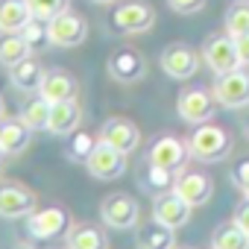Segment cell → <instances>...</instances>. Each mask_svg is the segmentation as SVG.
I'll use <instances>...</instances> for the list:
<instances>
[{
	"mask_svg": "<svg viewBox=\"0 0 249 249\" xmlns=\"http://www.w3.org/2000/svg\"><path fill=\"white\" fill-rule=\"evenodd\" d=\"M231 135L217 126V123H199V126L191 132L188 138V150H191V159L194 161H202V164H214V161H223L229 153H231Z\"/></svg>",
	"mask_w": 249,
	"mask_h": 249,
	"instance_id": "6da1fadb",
	"label": "cell"
},
{
	"mask_svg": "<svg viewBox=\"0 0 249 249\" xmlns=\"http://www.w3.org/2000/svg\"><path fill=\"white\" fill-rule=\"evenodd\" d=\"M211 94L217 106L223 108H246L249 106V71L234 68L229 73H217Z\"/></svg>",
	"mask_w": 249,
	"mask_h": 249,
	"instance_id": "7a4b0ae2",
	"label": "cell"
},
{
	"mask_svg": "<svg viewBox=\"0 0 249 249\" xmlns=\"http://www.w3.org/2000/svg\"><path fill=\"white\" fill-rule=\"evenodd\" d=\"M156 24V9L144 0H132V3H120L111 12V30L120 36H138L153 30Z\"/></svg>",
	"mask_w": 249,
	"mask_h": 249,
	"instance_id": "3957f363",
	"label": "cell"
},
{
	"mask_svg": "<svg viewBox=\"0 0 249 249\" xmlns=\"http://www.w3.org/2000/svg\"><path fill=\"white\" fill-rule=\"evenodd\" d=\"M100 217L114 231H129L141 220V208L129 194H111L100 202Z\"/></svg>",
	"mask_w": 249,
	"mask_h": 249,
	"instance_id": "277c9868",
	"label": "cell"
},
{
	"mask_svg": "<svg viewBox=\"0 0 249 249\" xmlns=\"http://www.w3.org/2000/svg\"><path fill=\"white\" fill-rule=\"evenodd\" d=\"M68 231H71V214L65 208H59V205L33 211L27 217V234L33 240H56V237H62Z\"/></svg>",
	"mask_w": 249,
	"mask_h": 249,
	"instance_id": "5b68a950",
	"label": "cell"
},
{
	"mask_svg": "<svg viewBox=\"0 0 249 249\" xmlns=\"http://www.w3.org/2000/svg\"><path fill=\"white\" fill-rule=\"evenodd\" d=\"M214 94L208 88H188L176 97V111L185 123H194V126H199V123H208L214 117Z\"/></svg>",
	"mask_w": 249,
	"mask_h": 249,
	"instance_id": "8992f818",
	"label": "cell"
},
{
	"mask_svg": "<svg viewBox=\"0 0 249 249\" xmlns=\"http://www.w3.org/2000/svg\"><path fill=\"white\" fill-rule=\"evenodd\" d=\"M85 170H88L94 179H103V182L120 179L123 173H126V153L108 147L106 141H97L94 153H91L88 161H85Z\"/></svg>",
	"mask_w": 249,
	"mask_h": 249,
	"instance_id": "52a82bcc",
	"label": "cell"
},
{
	"mask_svg": "<svg viewBox=\"0 0 249 249\" xmlns=\"http://www.w3.org/2000/svg\"><path fill=\"white\" fill-rule=\"evenodd\" d=\"M47 33H50V44L56 47H79L88 38V24L82 15L76 12H62L53 21H47Z\"/></svg>",
	"mask_w": 249,
	"mask_h": 249,
	"instance_id": "ba28073f",
	"label": "cell"
},
{
	"mask_svg": "<svg viewBox=\"0 0 249 249\" xmlns=\"http://www.w3.org/2000/svg\"><path fill=\"white\" fill-rule=\"evenodd\" d=\"M106 68H108V76H111L114 82H123V85H132V82L144 79V73H147L144 56H141L138 50H132V47L114 50V53L108 56Z\"/></svg>",
	"mask_w": 249,
	"mask_h": 249,
	"instance_id": "9c48e42d",
	"label": "cell"
},
{
	"mask_svg": "<svg viewBox=\"0 0 249 249\" xmlns=\"http://www.w3.org/2000/svg\"><path fill=\"white\" fill-rule=\"evenodd\" d=\"M159 65L170 79H191L199 71V56L188 44H167L159 56Z\"/></svg>",
	"mask_w": 249,
	"mask_h": 249,
	"instance_id": "30bf717a",
	"label": "cell"
},
{
	"mask_svg": "<svg viewBox=\"0 0 249 249\" xmlns=\"http://www.w3.org/2000/svg\"><path fill=\"white\" fill-rule=\"evenodd\" d=\"M36 211V194L21 182H0V217L18 220Z\"/></svg>",
	"mask_w": 249,
	"mask_h": 249,
	"instance_id": "8fae6325",
	"label": "cell"
},
{
	"mask_svg": "<svg viewBox=\"0 0 249 249\" xmlns=\"http://www.w3.org/2000/svg\"><path fill=\"white\" fill-rule=\"evenodd\" d=\"M188 156H191L188 141H182L176 135H161L147 150V161L150 164H159V167H167V170H182L185 161H188Z\"/></svg>",
	"mask_w": 249,
	"mask_h": 249,
	"instance_id": "7c38bea8",
	"label": "cell"
},
{
	"mask_svg": "<svg viewBox=\"0 0 249 249\" xmlns=\"http://www.w3.org/2000/svg\"><path fill=\"white\" fill-rule=\"evenodd\" d=\"M100 141H106L108 147H114V150H120V153H135L138 150V144H141V132H138V126L132 120H126V117H108L103 126H100V135H97Z\"/></svg>",
	"mask_w": 249,
	"mask_h": 249,
	"instance_id": "4fadbf2b",
	"label": "cell"
},
{
	"mask_svg": "<svg viewBox=\"0 0 249 249\" xmlns=\"http://www.w3.org/2000/svg\"><path fill=\"white\" fill-rule=\"evenodd\" d=\"M191 211H194V205H188L176 191L159 194L156 202H153V220L161 223V226H167V229H182V226H188Z\"/></svg>",
	"mask_w": 249,
	"mask_h": 249,
	"instance_id": "5bb4252c",
	"label": "cell"
},
{
	"mask_svg": "<svg viewBox=\"0 0 249 249\" xmlns=\"http://www.w3.org/2000/svg\"><path fill=\"white\" fill-rule=\"evenodd\" d=\"M202 59H205V65L214 73H229V71L240 68L237 47H234V38L231 36H211L205 41V47H202Z\"/></svg>",
	"mask_w": 249,
	"mask_h": 249,
	"instance_id": "9a60e30c",
	"label": "cell"
},
{
	"mask_svg": "<svg viewBox=\"0 0 249 249\" xmlns=\"http://www.w3.org/2000/svg\"><path fill=\"white\" fill-rule=\"evenodd\" d=\"M173 191L188 202V205H205L208 199H211V194H214V182H211V176L208 173H202V170H182V173H176V185H173Z\"/></svg>",
	"mask_w": 249,
	"mask_h": 249,
	"instance_id": "2e32d148",
	"label": "cell"
},
{
	"mask_svg": "<svg viewBox=\"0 0 249 249\" xmlns=\"http://www.w3.org/2000/svg\"><path fill=\"white\" fill-rule=\"evenodd\" d=\"M82 123V108L76 100H62V103H53L50 108V123H47V132L56 135V138H68L79 129Z\"/></svg>",
	"mask_w": 249,
	"mask_h": 249,
	"instance_id": "e0dca14e",
	"label": "cell"
},
{
	"mask_svg": "<svg viewBox=\"0 0 249 249\" xmlns=\"http://www.w3.org/2000/svg\"><path fill=\"white\" fill-rule=\"evenodd\" d=\"M33 141V129L24 123V117H3L0 120V150L3 156H21Z\"/></svg>",
	"mask_w": 249,
	"mask_h": 249,
	"instance_id": "ac0fdd59",
	"label": "cell"
},
{
	"mask_svg": "<svg viewBox=\"0 0 249 249\" xmlns=\"http://www.w3.org/2000/svg\"><path fill=\"white\" fill-rule=\"evenodd\" d=\"M76 91H79L76 79H73L68 71H62V68H50V71L44 73V82H41V88H38V94H41L47 103L76 100Z\"/></svg>",
	"mask_w": 249,
	"mask_h": 249,
	"instance_id": "d6986e66",
	"label": "cell"
},
{
	"mask_svg": "<svg viewBox=\"0 0 249 249\" xmlns=\"http://www.w3.org/2000/svg\"><path fill=\"white\" fill-rule=\"evenodd\" d=\"M44 65L38 62V59H33V56H27V59H21L18 65H12L9 68V82L18 88V91H24V94H38V88H41V82H44Z\"/></svg>",
	"mask_w": 249,
	"mask_h": 249,
	"instance_id": "ffe728a7",
	"label": "cell"
},
{
	"mask_svg": "<svg viewBox=\"0 0 249 249\" xmlns=\"http://www.w3.org/2000/svg\"><path fill=\"white\" fill-rule=\"evenodd\" d=\"M33 21V9L27 0H0V27L3 33H21Z\"/></svg>",
	"mask_w": 249,
	"mask_h": 249,
	"instance_id": "44dd1931",
	"label": "cell"
},
{
	"mask_svg": "<svg viewBox=\"0 0 249 249\" xmlns=\"http://www.w3.org/2000/svg\"><path fill=\"white\" fill-rule=\"evenodd\" d=\"M176 229H167V226H161V223H150V226H144L141 231H138V240H135V246L138 249H173L176 246V234H173Z\"/></svg>",
	"mask_w": 249,
	"mask_h": 249,
	"instance_id": "7402d4cb",
	"label": "cell"
},
{
	"mask_svg": "<svg viewBox=\"0 0 249 249\" xmlns=\"http://www.w3.org/2000/svg\"><path fill=\"white\" fill-rule=\"evenodd\" d=\"M65 237H68L65 249H108V237L97 226H71Z\"/></svg>",
	"mask_w": 249,
	"mask_h": 249,
	"instance_id": "603a6c76",
	"label": "cell"
},
{
	"mask_svg": "<svg viewBox=\"0 0 249 249\" xmlns=\"http://www.w3.org/2000/svg\"><path fill=\"white\" fill-rule=\"evenodd\" d=\"M176 173L179 170H167V167H159V164H150L147 161V167L141 170V188H147L156 196L159 194H167L176 185Z\"/></svg>",
	"mask_w": 249,
	"mask_h": 249,
	"instance_id": "cb8c5ba5",
	"label": "cell"
},
{
	"mask_svg": "<svg viewBox=\"0 0 249 249\" xmlns=\"http://www.w3.org/2000/svg\"><path fill=\"white\" fill-rule=\"evenodd\" d=\"M50 108H53V103H47L41 94H36V97H30L24 103L21 117H24V123H27L33 132H44L47 123H50Z\"/></svg>",
	"mask_w": 249,
	"mask_h": 249,
	"instance_id": "d4e9b609",
	"label": "cell"
},
{
	"mask_svg": "<svg viewBox=\"0 0 249 249\" xmlns=\"http://www.w3.org/2000/svg\"><path fill=\"white\" fill-rule=\"evenodd\" d=\"M211 249H249V231L240 229L234 220L220 226L211 237Z\"/></svg>",
	"mask_w": 249,
	"mask_h": 249,
	"instance_id": "484cf974",
	"label": "cell"
},
{
	"mask_svg": "<svg viewBox=\"0 0 249 249\" xmlns=\"http://www.w3.org/2000/svg\"><path fill=\"white\" fill-rule=\"evenodd\" d=\"M30 53H33V47L21 38V33H6L3 38H0V65L12 68L21 59H27Z\"/></svg>",
	"mask_w": 249,
	"mask_h": 249,
	"instance_id": "4316f807",
	"label": "cell"
},
{
	"mask_svg": "<svg viewBox=\"0 0 249 249\" xmlns=\"http://www.w3.org/2000/svg\"><path fill=\"white\" fill-rule=\"evenodd\" d=\"M97 141H100V138H94V135H88V132H79V129H76L73 135H68V144H65V156H68V161L85 164L88 156L94 153Z\"/></svg>",
	"mask_w": 249,
	"mask_h": 249,
	"instance_id": "83f0119b",
	"label": "cell"
},
{
	"mask_svg": "<svg viewBox=\"0 0 249 249\" xmlns=\"http://www.w3.org/2000/svg\"><path fill=\"white\" fill-rule=\"evenodd\" d=\"M249 33V0H237L226 12V36L237 38Z\"/></svg>",
	"mask_w": 249,
	"mask_h": 249,
	"instance_id": "f1b7e54d",
	"label": "cell"
},
{
	"mask_svg": "<svg viewBox=\"0 0 249 249\" xmlns=\"http://www.w3.org/2000/svg\"><path fill=\"white\" fill-rule=\"evenodd\" d=\"M27 3H30V9H33V18H38V21H53L56 15L68 12L71 0H27Z\"/></svg>",
	"mask_w": 249,
	"mask_h": 249,
	"instance_id": "f546056e",
	"label": "cell"
},
{
	"mask_svg": "<svg viewBox=\"0 0 249 249\" xmlns=\"http://www.w3.org/2000/svg\"><path fill=\"white\" fill-rule=\"evenodd\" d=\"M21 38L36 50V47H44V44H50V33H47V21H38V18H33L24 30H21Z\"/></svg>",
	"mask_w": 249,
	"mask_h": 249,
	"instance_id": "4dcf8cb0",
	"label": "cell"
},
{
	"mask_svg": "<svg viewBox=\"0 0 249 249\" xmlns=\"http://www.w3.org/2000/svg\"><path fill=\"white\" fill-rule=\"evenodd\" d=\"M167 6L179 15H194L205 6V0H167Z\"/></svg>",
	"mask_w": 249,
	"mask_h": 249,
	"instance_id": "1f68e13d",
	"label": "cell"
},
{
	"mask_svg": "<svg viewBox=\"0 0 249 249\" xmlns=\"http://www.w3.org/2000/svg\"><path fill=\"white\" fill-rule=\"evenodd\" d=\"M234 47H237V59L243 68H249V33L246 36H237L234 38Z\"/></svg>",
	"mask_w": 249,
	"mask_h": 249,
	"instance_id": "d6a6232c",
	"label": "cell"
},
{
	"mask_svg": "<svg viewBox=\"0 0 249 249\" xmlns=\"http://www.w3.org/2000/svg\"><path fill=\"white\" fill-rule=\"evenodd\" d=\"M234 182H237L240 188H246V185H249V161L237 164V170H234Z\"/></svg>",
	"mask_w": 249,
	"mask_h": 249,
	"instance_id": "836d02e7",
	"label": "cell"
},
{
	"mask_svg": "<svg viewBox=\"0 0 249 249\" xmlns=\"http://www.w3.org/2000/svg\"><path fill=\"white\" fill-rule=\"evenodd\" d=\"M234 223H237L240 229H246V231H249V202H246V205L234 214Z\"/></svg>",
	"mask_w": 249,
	"mask_h": 249,
	"instance_id": "e575fe53",
	"label": "cell"
},
{
	"mask_svg": "<svg viewBox=\"0 0 249 249\" xmlns=\"http://www.w3.org/2000/svg\"><path fill=\"white\" fill-rule=\"evenodd\" d=\"M12 249H36V246H30V243H18V246H12Z\"/></svg>",
	"mask_w": 249,
	"mask_h": 249,
	"instance_id": "d590c367",
	"label": "cell"
},
{
	"mask_svg": "<svg viewBox=\"0 0 249 249\" xmlns=\"http://www.w3.org/2000/svg\"><path fill=\"white\" fill-rule=\"evenodd\" d=\"M91 3H100V6H106V3H114V0H91Z\"/></svg>",
	"mask_w": 249,
	"mask_h": 249,
	"instance_id": "8d00e7d4",
	"label": "cell"
},
{
	"mask_svg": "<svg viewBox=\"0 0 249 249\" xmlns=\"http://www.w3.org/2000/svg\"><path fill=\"white\" fill-rule=\"evenodd\" d=\"M3 108H6V106H3V97H0V120H3Z\"/></svg>",
	"mask_w": 249,
	"mask_h": 249,
	"instance_id": "74e56055",
	"label": "cell"
},
{
	"mask_svg": "<svg viewBox=\"0 0 249 249\" xmlns=\"http://www.w3.org/2000/svg\"><path fill=\"white\" fill-rule=\"evenodd\" d=\"M240 191H243V196H246V199H249V185H246V188H240Z\"/></svg>",
	"mask_w": 249,
	"mask_h": 249,
	"instance_id": "f35d334b",
	"label": "cell"
},
{
	"mask_svg": "<svg viewBox=\"0 0 249 249\" xmlns=\"http://www.w3.org/2000/svg\"><path fill=\"white\" fill-rule=\"evenodd\" d=\"M0 167H3V156H0Z\"/></svg>",
	"mask_w": 249,
	"mask_h": 249,
	"instance_id": "ab89813d",
	"label": "cell"
},
{
	"mask_svg": "<svg viewBox=\"0 0 249 249\" xmlns=\"http://www.w3.org/2000/svg\"><path fill=\"white\" fill-rule=\"evenodd\" d=\"M0 156H3V150H0Z\"/></svg>",
	"mask_w": 249,
	"mask_h": 249,
	"instance_id": "60d3db41",
	"label": "cell"
},
{
	"mask_svg": "<svg viewBox=\"0 0 249 249\" xmlns=\"http://www.w3.org/2000/svg\"><path fill=\"white\" fill-rule=\"evenodd\" d=\"M0 33H3V27H0Z\"/></svg>",
	"mask_w": 249,
	"mask_h": 249,
	"instance_id": "b9f144b4",
	"label": "cell"
}]
</instances>
